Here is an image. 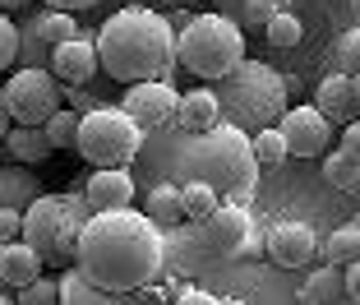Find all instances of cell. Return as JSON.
<instances>
[{
    "mask_svg": "<svg viewBox=\"0 0 360 305\" xmlns=\"http://www.w3.org/2000/svg\"><path fill=\"white\" fill-rule=\"evenodd\" d=\"M0 199H5V208L28 213L32 204L42 199V185H37V176L28 167H5L0 171Z\"/></svg>",
    "mask_w": 360,
    "mask_h": 305,
    "instance_id": "cell-21",
    "label": "cell"
},
{
    "mask_svg": "<svg viewBox=\"0 0 360 305\" xmlns=\"http://www.w3.org/2000/svg\"><path fill=\"white\" fill-rule=\"evenodd\" d=\"M277 14H282V5H277V0H245L240 19H245V23H255V28H268Z\"/></svg>",
    "mask_w": 360,
    "mask_h": 305,
    "instance_id": "cell-33",
    "label": "cell"
},
{
    "mask_svg": "<svg viewBox=\"0 0 360 305\" xmlns=\"http://www.w3.org/2000/svg\"><path fill=\"white\" fill-rule=\"evenodd\" d=\"M70 208H75V194H42L23 213V241L42 254L46 263L60 259V236L70 227Z\"/></svg>",
    "mask_w": 360,
    "mask_h": 305,
    "instance_id": "cell-8",
    "label": "cell"
},
{
    "mask_svg": "<svg viewBox=\"0 0 360 305\" xmlns=\"http://www.w3.org/2000/svg\"><path fill=\"white\" fill-rule=\"evenodd\" d=\"M19 61H23V28L5 14L0 19V70L10 74V65H19Z\"/></svg>",
    "mask_w": 360,
    "mask_h": 305,
    "instance_id": "cell-30",
    "label": "cell"
},
{
    "mask_svg": "<svg viewBox=\"0 0 360 305\" xmlns=\"http://www.w3.org/2000/svg\"><path fill=\"white\" fill-rule=\"evenodd\" d=\"M277 5H282V10H286V5H291V0H277Z\"/></svg>",
    "mask_w": 360,
    "mask_h": 305,
    "instance_id": "cell-43",
    "label": "cell"
},
{
    "mask_svg": "<svg viewBox=\"0 0 360 305\" xmlns=\"http://www.w3.org/2000/svg\"><path fill=\"white\" fill-rule=\"evenodd\" d=\"M0 236L5 241H23V213L19 208H0Z\"/></svg>",
    "mask_w": 360,
    "mask_h": 305,
    "instance_id": "cell-34",
    "label": "cell"
},
{
    "mask_svg": "<svg viewBox=\"0 0 360 305\" xmlns=\"http://www.w3.org/2000/svg\"><path fill=\"white\" fill-rule=\"evenodd\" d=\"M176 305H222V301H217V296H208V292H180Z\"/></svg>",
    "mask_w": 360,
    "mask_h": 305,
    "instance_id": "cell-38",
    "label": "cell"
},
{
    "mask_svg": "<svg viewBox=\"0 0 360 305\" xmlns=\"http://www.w3.org/2000/svg\"><path fill=\"white\" fill-rule=\"evenodd\" d=\"M171 171L180 189L185 185H212L222 204H250L259 185V158H255V135L236 125H217L208 135H180L171 148Z\"/></svg>",
    "mask_w": 360,
    "mask_h": 305,
    "instance_id": "cell-3",
    "label": "cell"
},
{
    "mask_svg": "<svg viewBox=\"0 0 360 305\" xmlns=\"http://www.w3.org/2000/svg\"><path fill=\"white\" fill-rule=\"evenodd\" d=\"M125 116L134 120L139 130H143V135H148V130H162L167 125V120H176V111H180V93L171 84H134L125 93Z\"/></svg>",
    "mask_w": 360,
    "mask_h": 305,
    "instance_id": "cell-12",
    "label": "cell"
},
{
    "mask_svg": "<svg viewBox=\"0 0 360 305\" xmlns=\"http://www.w3.org/2000/svg\"><path fill=\"white\" fill-rule=\"evenodd\" d=\"M255 158H259V167H282L286 158H291V148H286V139H282V130H259L255 135Z\"/></svg>",
    "mask_w": 360,
    "mask_h": 305,
    "instance_id": "cell-26",
    "label": "cell"
},
{
    "mask_svg": "<svg viewBox=\"0 0 360 305\" xmlns=\"http://www.w3.org/2000/svg\"><path fill=\"white\" fill-rule=\"evenodd\" d=\"M300 305H356L347 287V268H333V263L314 268L300 287Z\"/></svg>",
    "mask_w": 360,
    "mask_h": 305,
    "instance_id": "cell-19",
    "label": "cell"
},
{
    "mask_svg": "<svg viewBox=\"0 0 360 305\" xmlns=\"http://www.w3.org/2000/svg\"><path fill=\"white\" fill-rule=\"evenodd\" d=\"M277 130H282L291 158H328L333 153V120L319 106H291Z\"/></svg>",
    "mask_w": 360,
    "mask_h": 305,
    "instance_id": "cell-10",
    "label": "cell"
},
{
    "mask_svg": "<svg viewBox=\"0 0 360 305\" xmlns=\"http://www.w3.org/2000/svg\"><path fill=\"white\" fill-rule=\"evenodd\" d=\"M97 56L116 84H171V70L180 65V32H171L158 10L129 5L102 23Z\"/></svg>",
    "mask_w": 360,
    "mask_h": 305,
    "instance_id": "cell-2",
    "label": "cell"
},
{
    "mask_svg": "<svg viewBox=\"0 0 360 305\" xmlns=\"http://www.w3.org/2000/svg\"><path fill=\"white\" fill-rule=\"evenodd\" d=\"M79 130H84V116H79L75 106H65L60 116L46 120V135H51L56 148H79Z\"/></svg>",
    "mask_w": 360,
    "mask_h": 305,
    "instance_id": "cell-27",
    "label": "cell"
},
{
    "mask_svg": "<svg viewBox=\"0 0 360 305\" xmlns=\"http://www.w3.org/2000/svg\"><path fill=\"white\" fill-rule=\"evenodd\" d=\"M0 305H19V296H10V292H5V296H0Z\"/></svg>",
    "mask_w": 360,
    "mask_h": 305,
    "instance_id": "cell-40",
    "label": "cell"
},
{
    "mask_svg": "<svg viewBox=\"0 0 360 305\" xmlns=\"http://www.w3.org/2000/svg\"><path fill=\"white\" fill-rule=\"evenodd\" d=\"M79 37V19L65 10H42L37 19H28V28H23V61L32 65V70H46L51 65V56L60 51L65 42H75Z\"/></svg>",
    "mask_w": 360,
    "mask_h": 305,
    "instance_id": "cell-9",
    "label": "cell"
},
{
    "mask_svg": "<svg viewBox=\"0 0 360 305\" xmlns=\"http://www.w3.org/2000/svg\"><path fill=\"white\" fill-rule=\"evenodd\" d=\"M342 148H347L351 158L360 162V120H356V125H347V130H342Z\"/></svg>",
    "mask_w": 360,
    "mask_h": 305,
    "instance_id": "cell-37",
    "label": "cell"
},
{
    "mask_svg": "<svg viewBox=\"0 0 360 305\" xmlns=\"http://www.w3.org/2000/svg\"><path fill=\"white\" fill-rule=\"evenodd\" d=\"M5 148H10V158L19 162V167H32V162H46L56 153L51 135H46V125H14L5 130Z\"/></svg>",
    "mask_w": 360,
    "mask_h": 305,
    "instance_id": "cell-20",
    "label": "cell"
},
{
    "mask_svg": "<svg viewBox=\"0 0 360 305\" xmlns=\"http://www.w3.org/2000/svg\"><path fill=\"white\" fill-rule=\"evenodd\" d=\"M65 102L75 106L79 116H88V111H97V106H93V97H88V93H84V88H70V84H65Z\"/></svg>",
    "mask_w": 360,
    "mask_h": 305,
    "instance_id": "cell-35",
    "label": "cell"
},
{
    "mask_svg": "<svg viewBox=\"0 0 360 305\" xmlns=\"http://www.w3.org/2000/svg\"><path fill=\"white\" fill-rule=\"evenodd\" d=\"M88 204H93L97 213H120L134 204V180H129L125 167H111V171H93L84 185Z\"/></svg>",
    "mask_w": 360,
    "mask_h": 305,
    "instance_id": "cell-17",
    "label": "cell"
},
{
    "mask_svg": "<svg viewBox=\"0 0 360 305\" xmlns=\"http://www.w3.org/2000/svg\"><path fill=\"white\" fill-rule=\"evenodd\" d=\"M356 227H360V222H356Z\"/></svg>",
    "mask_w": 360,
    "mask_h": 305,
    "instance_id": "cell-46",
    "label": "cell"
},
{
    "mask_svg": "<svg viewBox=\"0 0 360 305\" xmlns=\"http://www.w3.org/2000/svg\"><path fill=\"white\" fill-rule=\"evenodd\" d=\"M97 70H102V56H97V42H88V37H75L51 56V74L70 88H84Z\"/></svg>",
    "mask_w": 360,
    "mask_h": 305,
    "instance_id": "cell-15",
    "label": "cell"
},
{
    "mask_svg": "<svg viewBox=\"0 0 360 305\" xmlns=\"http://www.w3.org/2000/svg\"><path fill=\"white\" fill-rule=\"evenodd\" d=\"M319 250H323V241L314 236L309 222H277V227H268V254L282 268H305Z\"/></svg>",
    "mask_w": 360,
    "mask_h": 305,
    "instance_id": "cell-13",
    "label": "cell"
},
{
    "mask_svg": "<svg viewBox=\"0 0 360 305\" xmlns=\"http://www.w3.org/2000/svg\"><path fill=\"white\" fill-rule=\"evenodd\" d=\"M347 287H351V301L360 305V263H351V268H347Z\"/></svg>",
    "mask_w": 360,
    "mask_h": 305,
    "instance_id": "cell-39",
    "label": "cell"
},
{
    "mask_svg": "<svg viewBox=\"0 0 360 305\" xmlns=\"http://www.w3.org/2000/svg\"><path fill=\"white\" fill-rule=\"evenodd\" d=\"M323 180L338 189H360V162L351 158L347 148H333L328 158H323Z\"/></svg>",
    "mask_w": 360,
    "mask_h": 305,
    "instance_id": "cell-25",
    "label": "cell"
},
{
    "mask_svg": "<svg viewBox=\"0 0 360 305\" xmlns=\"http://www.w3.org/2000/svg\"><path fill=\"white\" fill-rule=\"evenodd\" d=\"M323 263H333V268L360 263V227L356 222H351V227H338L333 236H323Z\"/></svg>",
    "mask_w": 360,
    "mask_h": 305,
    "instance_id": "cell-24",
    "label": "cell"
},
{
    "mask_svg": "<svg viewBox=\"0 0 360 305\" xmlns=\"http://www.w3.org/2000/svg\"><path fill=\"white\" fill-rule=\"evenodd\" d=\"M217 208H222V194L212 185H185V213H190L194 222H208Z\"/></svg>",
    "mask_w": 360,
    "mask_h": 305,
    "instance_id": "cell-28",
    "label": "cell"
},
{
    "mask_svg": "<svg viewBox=\"0 0 360 305\" xmlns=\"http://www.w3.org/2000/svg\"><path fill=\"white\" fill-rule=\"evenodd\" d=\"M356 93H360V79H356Z\"/></svg>",
    "mask_w": 360,
    "mask_h": 305,
    "instance_id": "cell-44",
    "label": "cell"
},
{
    "mask_svg": "<svg viewBox=\"0 0 360 305\" xmlns=\"http://www.w3.org/2000/svg\"><path fill=\"white\" fill-rule=\"evenodd\" d=\"M93 5H102V0H46V10H65V14H75V10H93Z\"/></svg>",
    "mask_w": 360,
    "mask_h": 305,
    "instance_id": "cell-36",
    "label": "cell"
},
{
    "mask_svg": "<svg viewBox=\"0 0 360 305\" xmlns=\"http://www.w3.org/2000/svg\"><path fill=\"white\" fill-rule=\"evenodd\" d=\"M351 10H356V19H360V0H351Z\"/></svg>",
    "mask_w": 360,
    "mask_h": 305,
    "instance_id": "cell-42",
    "label": "cell"
},
{
    "mask_svg": "<svg viewBox=\"0 0 360 305\" xmlns=\"http://www.w3.org/2000/svg\"><path fill=\"white\" fill-rule=\"evenodd\" d=\"M222 305H250V301H240V296H226V301Z\"/></svg>",
    "mask_w": 360,
    "mask_h": 305,
    "instance_id": "cell-41",
    "label": "cell"
},
{
    "mask_svg": "<svg viewBox=\"0 0 360 305\" xmlns=\"http://www.w3.org/2000/svg\"><path fill=\"white\" fill-rule=\"evenodd\" d=\"M60 305H125V301L102 292L97 282H88L84 268H65L60 273Z\"/></svg>",
    "mask_w": 360,
    "mask_h": 305,
    "instance_id": "cell-23",
    "label": "cell"
},
{
    "mask_svg": "<svg viewBox=\"0 0 360 305\" xmlns=\"http://www.w3.org/2000/svg\"><path fill=\"white\" fill-rule=\"evenodd\" d=\"M143 148V130L125 116V106H97L84 116V130H79V158L93 162L97 171L111 167H129Z\"/></svg>",
    "mask_w": 360,
    "mask_h": 305,
    "instance_id": "cell-6",
    "label": "cell"
},
{
    "mask_svg": "<svg viewBox=\"0 0 360 305\" xmlns=\"http://www.w3.org/2000/svg\"><path fill=\"white\" fill-rule=\"evenodd\" d=\"M19 305H60V278H37L19 292Z\"/></svg>",
    "mask_w": 360,
    "mask_h": 305,
    "instance_id": "cell-32",
    "label": "cell"
},
{
    "mask_svg": "<svg viewBox=\"0 0 360 305\" xmlns=\"http://www.w3.org/2000/svg\"><path fill=\"white\" fill-rule=\"evenodd\" d=\"M222 125V97L217 88H194L180 93V111H176V130L180 135H208Z\"/></svg>",
    "mask_w": 360,
    "mask_h": 305,
    "instance_id": "cell-16",
    "label": "cell"
},
{
    "mask_svg": "<svg viewBox=\"0 0 360 305\" xmlns=\"http://www.w3.org/2000/svg\"><path fill=\"white\" fill-rule=\"evenodd\" d=\"M222 97V120L245 135H259V130H277L282 116L291 111L286 106V79L277 70H268L264 61H245L231 79L217 84Z\"/></svg>",
    "mask_w": 360,
    "mask_h": 305,
    "instance_id": "cell-4",
    "label": "cell"
},
{
    "mask_svg": "<svg viewBox=\"0 0 360 305\" xmlns=\"http://www.w3.org/2000/svg\"><path fill=\"white\" fill-rule=\"evenodd\" d=\"M245 56V28L231 23L226 14H194L180 28V65L194 74V79H208V84H222L231 79Z\"/></svg>",
    "mask_w": 360,
    "mask_h": 305,
    "instance_id": "cell-5",
    "label": "cell"
},
{
    "mask_svg": "<svg viewBox=\"0 0 360 305\" xmlns=\"http://www.w3.org/2000/svg\"><path fill=\"white\" fill-rule=\"evenodd\" d=\"M314 106L333 120V125H342V130L356 125V120H360V93H356V79H351V74H338V70H333L328 79L319 84Z\"/></svg>",
    "mask_w": 360,
    "mask_h": 305,
    "instance_id": "cell-14",
    "label": "cell"
},
{
    "mask_svg": "<svg viewBox=\"0 0 360 305\" xmlns=\"http://www.w3.org/2000/svg\"><path fill=\"white\" fill-rule=\"evenodd\" d=\"M0 278H5V292H23V287H32L37 278H42V254L32 250L28 241H5V250H0Z\"/></svg>",
    "mask_w": 360,
    "mask_h": 305,
    "instance_id": "cell-18",
    "label": "cell"
},
{
    "mask_svg": "<svg viewBox=\"0 0 360 305\" xmlns=\"http://www.w3.org/2000/svg\"><path fill=\"white\" fill-rule=\"evenodd\" d=\"M65 84L56 79L51 70H32V65H23V70L10 74V84L0 88V116H5V130L14 125H46L51 116H60L65 111Z\"/></svg>",
    "mask_w": 360,
    "mask_h": 305,
    "instance_id": "cell-7",
    "label": "cell"
},
{
    "mask_svg": "<svg viewBox=\"0 0 360 305\" xmlns=\"http://www.w3.org/2000/svg\"><path fill=\"white\" fill-rule=\"evenodd\" d=\"M143 213H148L158 227H176V222H185L190 213H185V189L171 185V180H162V185L148 189V204H143Z\"/></svg>",
    "mask_w": 360,
    "mask_h": 305,
    "instance_id": "cell-22",
    "label": "cell"
},
{
    "mask_svg": "<svg viewBox=\"0 0 360 305\" xmlns=\"http://www.w3.org/2000/svg\"><path fill=\"white\" fill-rule=\"evenodd\" d=\"M167 245H162V227L148 213L120 208V213H97L84 227V245H79V263L88 282H97L111 296L143 292L158 282Z\"/></svg>",
    "mask_w": 360,
    "mask_h": 305,
    "instance_id": "cell-1",
    "label": "cell"
},
{
    "mask_svg": "<svg viewBox=\"0 0 360 305\" xmlns=\"http://www.w3.org/2000/svg\"><path fill=\"white\" fill-rule=\"evenodd\" d=\"M203 241L212 245V254H222V259L250 254L255 250V218H250V208L245 204H222V208L203 222Z\"/></svg>",
    "mask_w": 360,
    "mask_h": 305,
    "instance_id": "cell-11",
    "label": "cell"
},
{
    "mask_svg": "<svg viewBox=\"0 0 360 305\" xmlns=\"http://www.w3.org/2000/svg\"><path fill=\"white\" fill-rule=\"evenodd\" d=\"M264 32H268V42H273V46H296L305 28H300V19H296L291 10H282V14H277V19L264 28Z\"/></svg>",
    "mask_w": 360,
    "mask_h": 305,
    "instance_id": "cell-31",
    "label": "cell"
},
{
    "mask_svg": "<svg viewBox=\"0 0 360 305\" xmlns=\"http://www.w3.org/2000/svg\"><path fill=\"white\" fill-rule=\"evenodd\" d=\"M171 5H180V0H171Z\"/></svg>",
    "mask_w": 360,
    "mask_h": 305,
    "instance_id": "cell-45",
    "label": "cell"
},
{
    "mask_svg": "<svg viewBox=\"0 0 360 305\" xmlns=\"http://www.w3.org/2000/svg\"><path fill=\"white\" fill-rule=\"evenodd\" d=\"M333 65H338V74L360 79V28H351V32L338 37V46H333Z\"/></svg>",
    "mask_w": 360,
    "mask_h": 305,
    "instance_id": "cell-29",
    "label": "cell"
}]
</instances>
